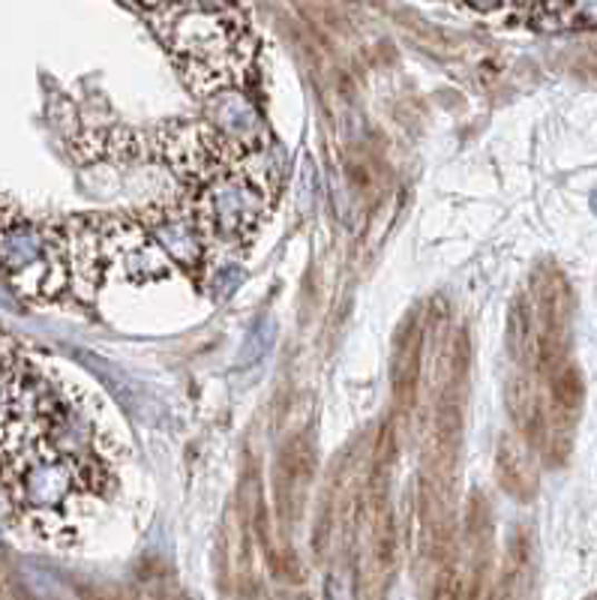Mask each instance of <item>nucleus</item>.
Wrapping results in <instances>:
<instances>
[{
	"label": "nucleus",
	"mask_w": 597,
	"mask_h": 600,
	"mask_svg": "<svg viewBox=\"0 0 597 600\" xmlns=\"http://www.w3.org/2000/svg\"><path fill=\"white\" fill-rule=\"evenodd\" d=\"M141 223L150 237L163 246V253L172 256L186 271H202L211 256L205 232L198 226L196 214L189 205H154L141 210Z\"/></svg>",
	"instance_id": "2"
},
{
	"label": "nucleus",
	"mask_w": 597,
	"mask_h": 600,
	"mask_svg": "<svg viewBox=\"0 0 597 600\" xmlns=\"http://www.w3.org/2000/svg\"><path fill=\"white\" fill-rule=\"evenodd\" d=\"M315 474V451L306 435H294L283 444L276 463V495L288 513L301 504Z\"/></svg>",
	"instance_id": "5"
},
{
	"label": "nucleus",
	"mask_w": 597,
	"mask_h": 600,
	"mask_svg": "<svg viewBox=\"0 0 597 600\" xmlns=\"http://www.w3.org/2000/svg\"><path fill=\"white\" fill-rule=\"evenodd\" d=\"M549 394H552V409H556V417L561 421H570L577 417L579 405H583V396H586V387H583V375L574 364H561L556 373L549 375Z\"/></svg>",
	"instance_id": "8"
},
{
	"label": "nucleus",
	"mask_w": 597,
	"mask_h": 600,
	"mask_svg": "<svg viewBox=\"0 0 597 600\" xmlns=\"http://www.w3.org/2000/svg\"><path fill=\"white\" fill-rule=\"evenodd\" d=\"M565 24L597 28V0H565Z\"/></svg>",
	"instance_id": "10"
},
{
	"label": "nucleus",
	"mask_w": 597,
	"mask_h": 600,
	"mask_svg": "<svg viewBox=\"0 0 597 600\" xmlns=\"http://www.w3.org/2000/svg\"><path fill=\"white\" fill-rule=\"evenodd\" d=\"M496 474H499L501 490L519 499V502H531L538 492V472L531 463L526 444L517 442L513 435H501L499 451H496Z\"/></svg>",
	"instance_id": "6"
},
{
	"label": "nucleus",
	"mask_w": 597,
	"mask_h": 600,
	"mask_svg": "<svg viewBox=\"0 0 597 600\" xmlns=\"http://www.w3.org/2000/svg\"><path fill=\"white\" fill-rule=\"evenodd\" d=\"M207 106V124L223 132L228 141L244 145V148H255V145H265L267 132L262 124V115L255 111V106L244 94H237L232 88H219L205 97Z\"/></svg>",
	"instance_id": "3"
},
{
	"label": "nucleus",
	"mask_w": 597,
	"mask_h": 600,
	"mask_svg": "<svg viewBox=\"0 0 597 600\" xmlns=\"http://www.w3.org/2000/svg\"><path fill=\"white\" fill-rule=\"evenodd\" d=\"M94 223L99 232L102 274L124 276L129 283H150L168 276L166 253L150 237L141 219L111 214V217H94Z\"/></svg>",
	"instance_id": "1"
},
{
	"label": "nucleus",
	"mask_w": 597,
	"mask_h": 600,
	"mask_svg": "<svg viewBox=\"0 0 597 600\" xmlns=\"http://www.w3.org/2000/svg\"><path fill=\"white\" fill-rule=\"evenodd\" d=\"M274 322L271 318H265V322H258V325L253 327V334H249V340H246L244 345V355H241V364L249 366L255 364V361H262V357L267 355V348L274 345Z\"/></svg>",
	"instance_id": "9"
},
{
	"label": "nucleus",
	"mask_w": 597,
	"mask_h": 600,
	"mask_svg": "<svg viewBox=\"0 0 597 600\" xmlns=\"http://www.w3.org/2000/svg\"><path fill=\"white\" fill-rule=\"evenodd\" d=\"M423 340H427V318L421 309H414L402 327L397 331L393 343V394L400 403V414L412 412L421 387V364H423Z\"/></svg>",
	"instance_id": "4"
},
{
	"label": "nucleus",
	"mask_w": 597,
	"mask_h": 600,
	"mask_svg": "<svg viewBox=\"0 0 597 600\" xmlns=\"http://www.w3.org/2000/svg\"><path fill=\"white\" fill-rule=\"evenodd\" d=\"M591 210H595V214H597V189H595V193H591Z\"/></svg>",
	"instance_id": "12"
},
{
	"label": "nucleus",
	"mask_w": 597,
	"mask_h": 600,
	"mask_svg": "<svg viewBox=\"0 0 597 600\" xmlns=\"http://www.w3.org/2000/svg\"><path fill=\"white\" fill-rule=\"evenodd\" d=\"M535 343H538V327H535V309L529 297L519 295L510 306L508 318V345L513 361L522 366L535 364Z\"/></svg>",
	"instance_id": "7"
},
{
	"label": "nucleus",
	"mask_w": 597,
	"mask_h": 600,
	"mask_svg": "<svg viewBox=\"0 0 597 600\" xmlns=\"http://www.w3.org/2000/svg\"><path fill=\"white\" fill-rule=\"evenodd\" d=\"M462 7L480 12V16H496V12H505L510 7H517V0H460Z\"/></svg>",
	"instance_id": "11"
}]
</instances>
